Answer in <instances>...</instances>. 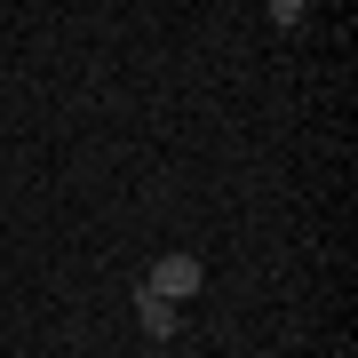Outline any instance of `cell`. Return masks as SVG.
Listing matches in <instances>:
<instances>
[{
    "instance_id": "obj_1",
    "label": "cell",
    "mask_w": 358,
    "mask_h": 358,
    "mask_svg": "<svg viewBox=\"0 0 358 358\" xmlns=\"http://www.w3.org/2000/svg\"><path fill=\"white\" fill-rule=\"evenodd\" d=\"M136 287H152V294H159V303H176V310H183V303H192V294L207 287V271H199V255H159V263H152V271H143V279H136Z\"/></svg>"
},
{
    "instance_id": "obj_2",
    "label": "cell",
    "mask_w": 358,
    "mask_h": 358,
    "mask_svg": "<svg viewBox=\"0 0 358 358\" xmlns=\"http://www.w3.org/2000/svg\"><path fill=\"white\" fill-rule=\"evenodd\" d=\"M136 319H143V334H152V343H176V334H183V310L159 303L152 287H136Z\"/></svg>"
}]
</instances>
